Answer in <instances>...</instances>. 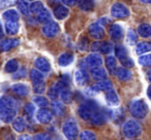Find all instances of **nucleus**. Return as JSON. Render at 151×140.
<instances>
[{"instance_id": "obj_1", "label": "nucleus", "mask_w": 151, "mask_h": 140, "mask_svg": "<svg viewBox=\"0 0 151 140\" xmlns=\"http://www.w3.org/2000/svg\"><path fill=\"white\" fill-rule=\"evenodd\" d=\"M130 114L136 119H144L148 113V105L143 99H137L129 104Z\"/></svg>"}, {"instance_id": "obj_2", "label": "nucleus", "mask_w": 151, "mask_h": 140, "mask_svg": "<svg viewBox=\"0 0 151 140\" xmlns=\"http://www.w3.org/2000/svg\"><path fill=\"white\" fill-rule=\"evenodd\" d=\"M99 110V106L94 101H88V102L82 104L78 108V114L84 121H91L95 111Z\"/></svg>"}, {"instance_id": "obj_3", "label": "nucleus", "mask_w": 151, "mask_h": 140, "mask_svg": "<svg viewBox=\"0 0 151 140\" xmlns=\"http://www.w3.org/2000/svg\"><path fill=\"white\" fill-rule=\"evenodd\" d=\"M122 132L126 138H136L142 133V127L138 122L129 119L124 123L122 127Z\"/></svg>"}, {"instance_id": "obj_4", "label": "nucleus", "mask_w": 151, "mask_h": 140, "mask_svg": "<svg viewBox=\"0 0 151 140\" xmlns=\"http://www.w3.org/2000/svg\"><path fill=\"white\" fill-rule=\"evenodd\" d=\"M62 133L67 140H76L80 135L78 125L75 121H71V119L66 121L62 125Z\"/></svg>"}, {"instance_id": "obj_5", "label": "nucleus", "mask_w": 151, "mask_h": 140, "mask_svg": "<svg viewBox=\"0 0 151 140\" xmlns=\"http://www.w3.org/2000/svg\"><path fill=\"white\" fill-rule=\"evenodd\" d=\"M115 54H116V57H117V58L119 59L120 62H121V64L123 65V67L129 68V67L134 66V61H132V59L128 56L127 50H126L123 45H116L115 46Z\"/></svg>"}, {"instance_id": "obj_6", "label": "nucleus", "mask_w": 151, "mask_h": 140, "mask_svg": "<svg viewBox=\"0 0 151 140\" xmlns=\"http://www.w3.org/2000/svg\"><path fill=\"white\" fill-rule=\"evenodd\" d=\"M111 16L116 19H125L129 16V9L123 3H114L111 7Z\"/></svg>"}, {"instance_id": "obj_7", "label": "nucleus", "mask_w": 151, "mask_h": 140, "mask_svg": "<svg viewBox=\"0 0 151 140\" xmlns=\"http://www.w3.org/2000/svg\"><path fill=\"white\" fill-rule=\"evenodd\" d=\"M42 31V34H44L46 37H49V38L55 37V36L59 33V26H58V24L55 23V22L50 21L49 23L45 24Z\"/></svg>"}, {"instance_id": "obj_8", "label": "nucleus", "mask_w": 151, "mask_h": 140, "mask_svg": "<svg viewBox=\"0 0 151 140\" xmlns=\"http://www.w3.org/2000/svg\"><path fill=\"white\" fill-rule=\"evenodd\" d=\"M35 117L40 124H49L53 119V112L46 107L40 108V110L35 113Z\"/></svg>"}, {"instance_id": "obj_9", "label": "nucleus", "mask_w": 151, "mask_h": 140, "mask_svg": "<svg viewBox=\"0 0 151 140\" xmlns=\"http://www.w3.org/2000/svg\"><path fill=\"white\" fill-rule=\"evenodd\" d=\"M17 109L16 108H4L0 110V121L4 124L13 123L16 119Z\"/></svg>"}, {"instance_id": "obj_10", "label": "nucleus", "mask_w": 151, "mask_h": 140, "mask_svg": "<svg viewBox=\"0 0 151 140\" xmlns=\"http://www.w3.org/2000/svg\"><path fill=\"white\" fill-rule=\"evenodd\" d=\"M92 50L101 54H110L113 50V44L109 41H96L92 44Z\"/></svg>"}, {"instance_id": "obj_11", "label": "nucleus", "mask_w": 151, "mask_h": 140, "mask_svg": "<svg viewBox=\"0 0 151 140\" xmlns=\"http://www.w3.org/2000/svg\"><path fill=\"white\" fill-rule=\"evenodd\" d=\"M89 34L92 38L94 39H103L105 36V30L101 27V24L99 23H93L89 26Z\"/></svg>"}, {"instance_id": "obj_12", "label": "nucleus", "mask_w": 151, "mask_h": 140, "mask_svg": "<svg viewBox=\"0 0 151 140\" xmlns=\"http://www.w3.org/2000/svg\"><path fill=\"white\" fill-rule=\"evenodd\" d=\"M67 82H65L64 80H61V82H58L54 85L53 87H51V89L49 90L48 95L51 99L55 100L58 96H60V93L63 89L67 88Z\"/></svg>"}, {"instance_id": "obj_13", "label": "nucleus", "mask_w": 151, "mask_h": 140, "mask_svg": "<svg viewBox=\"0 0 151 140\" xmlns=\"http://www.w3.org/2000/svg\"><path fill=\"white\" fill-rule=\"evenodd\" d=\"M85 61H86L87 66L90 67L91 69L96 68V67H101V64H103V58H101V55L96 54V53L88 55Z\"/></svg>"}, {"instance_id": "obj_14", "label": "nucleus", "mask_w": 151, "mask_h": 140, "mask_svg": "<svg viewBox=\"0 0 151 140\" xmlns=\"http://www.w3.org/2000/svg\"><path fill=\"white\" fill-rule=\"evenodd\" d=\"M109 33L112 39L115 40V41H118V40H121L122 37H123L124 30H123V28H122V26L119 25V24H113V25L110 27Z\"/></svg>"}, {"instance_id": "obj_15", "label": "nucleus", "mask_w": 151, "mask_h": 140, "mask_svg": "<svg viewBox=\"0 0 151 140\" xmlns=\"http://www.w3.org/2000/svg\"><path fill=\"white\" fill-rule=\"evenodd\" d=\"M105 99H106V102H107L108 105L110 106H117L119 105V97H118L117 93L115 92V90L111 89V90L107 91L105 95Z\"/></svg>"}, {"instance_id": "obj_16", "label": "nucleus", "mask_w": 151, "mask_h": 140, "mask_svg": "<svg viewBox=\"0 0 151 140\" xmlns=\"http://www.w3.org/2000/svg\"><path fill=\"white\" fill-rule=\"evenodd\" d=\"M34 65H35L36 69H38L42 72H49L51 70V64L46 58L44 57H38L34 61Z\"/></svg>"}, {"instance_id": "obj_17", "label": "nucleus", "mask_w": 151, "mask_h": 140, "mask_svg": "<svg viewBox=\"0 0 151 140\" xmlns=\"http://www.w3.org/2000/svg\"><path fill=\"white\" fill-rule=\"evenodd\" d=\"M4 108H18V103L9 96H3L0 98V110Z\"/></svg>"}, {"instance_id": "obj_18", "label": "nucleus", "mask_w": 151, "mask_h": 140, "mask_svg": "<svg viewBox=\"0 0 151 140\" xmlns=\"http://www.w3.org/2000/svg\"><path fill=\"white\" fill-rule=\"evenodd\" d=\"M111 89H113V85H112V82H110L109 80L97 82L96 84L91 87V90H92L93 92H101V91L107 92V91L111 90Z\"/></svg>"}, {"instance_id": "obj_19", "label": "nucleus", "mask_w": 151, "mask_h": 140, "mask_svg": "<svg viewBox=\"0 0 151 140\" xmlns=\"http://www.w3.org/2000/svg\"><path fill=\"white\" fill-rule=\"evenodd\" d=\"M91 76H92L93 80H97V82H101V80H107V71L106 69H104L103 67H96V68H92L90 70Z\"/></svg>"}, {"instance_id": "obj_20", "label": "nucleus", "mask_w": 151, "mask_h": 140, "mask_svg": "<svg viewBox=\"0 0 151 140\" xmlns=\"http://www.w3.org/2000/svg\"><path fill=\"white\" fill-rule=\"evenodd\" d=\"M75 80L78 86H85L89 80V75L85 70H77L75 73Z\"/></svg>"}, {"instance_id": "obj_21", "label": "nucleus", "mask_w": 151, "mask_h": 140, "mask_svg": "<svg viewBox=\"0 0 151 140\" xmlns=\"http://www.w3.org/2000/svg\"><path fill=\"white\" fill-rule=\"evenodd\" d=\"M12 91L14 92V94H16L17 96L20 97H25L29 93V89L26 85L24 84H16L12 87Z\"/></svg>"}, {"instance_id": "obj_22", "label": "nucleus", "mask_w": 151, "mask_h": 140, "mask_svg": "<svg viewBox=\"0 0 151 140\" xmlns=\"http://www.w3.org/2000/svg\"><path fill=\"white\" fill-rule=\"evenodd\" d=\"M116 76L121 82H127L132 78V72L125 67H119V68H117V71H116Z\"/></svg>"}, {"instance_id": "obj_23", "label": "nucleus", "mask_w": 151, "mask_h": 140, "mask_svg": "<svg viewBox=\"0 0 151 140\" xmlns=\"http://www.w3.org/2000/svg\"><path fill=\"white\" fill-rule=\"evenodd\" d=\"M69 9L65 5H57L54 9V17L57 20H63L68 16Z\"/></svg>"}, {"instance_id": "obj_24", "label": "nucleus", "mask_w": 151, "mask_h": 140, "mask_svg": "<svg viewBox=\"0 0 151 140\" xmlns=\"http://www.w3.org/2000/svg\"><path fill=\"white\" fill-rule=\"evenodd\" d=\"M73 55L70 53H63L59 56L58 58V64L62 67H66L70 65L73 62Z\"/></svg>"}, {"instance_id": "obj_25", "label": "nucleus", "mask_w": 151, "mask_h": 140, "mask_svg": "<svg viewBox=\"0 0 151 140\" xmlns=\"http://www.w3.org/2000/svg\"><path fill=\"white\" fill-rule=\"evenodd\" d=\"M106 66H107L108 71L111 74H116L117 71V60L114 56H108L106 59Z\"/></svg>"}, {"instance_id": "obj_26", "label": "nucleus", "mask_w": 151, "mask_h": 140, "mask_svg": "<svg viewBox=\"0 0 151 140\" xmlns=\"http://www.w3.org/2000/svg\"><path fill=\"white\" fill-rule=\"evenodd\" d=\"M2 17L6 22H18L20 16L16 9H7L2 14Z\"/></svg>"}, {"instance_id": "obj_27", "label": "nucleus", "mask_w": 151, "mask_h": 140, "mask_svg": "<svg viewBox=\"0 0 151 140\" xmlns=\"http://www.w3.org/2000/svg\"><path fill=\"white\" fill-rule=\"evenodd\" d=\"M30 80H32V84H38V82H45V76L42 71L38 69H31L30 70Z\"/></svg>"}, {"instance_id": "obj_28", "label": "nucleus", "mask_w": 151, "mask_h": 140, "mask_svg": "<svg viewBox=\"0 0 151 140\" xmlns=\"http://www.w3.org/2000/svg\"><path fill=\"white\" fill-rule=\"evenodd\" d=\"M151 52V43L148 41H142L139 42L136 46V53L138 55H144L147 53Z\"/></svg>"}, {"instance_id": "obj_29", "label": "nucleus", "mask_w": 151, "mask_h": 140, "mask_svg": "<svg viewBox=\"0 0 151 140\" xmlns=\"http://www.w3.org/2000/svg\"><path fill=\"white\" fill-rule=\"evenodd\" d=\"M13 128L16 132L18 133H22L24 132V130L26 129V122L23 117H16L13 122Z\"/></svg>"}, {"instance_id": "obj_30", "label": "nucleus", "mask_w": 151, "mask_h": 140, "mask_svg": "<svg viewBox=\"0 0 151 140\" xmlns=\"http://www.w3.org/2000/svg\"><path fill=\"white\" fill-rule=\"evenodd\" d=\"M52 112L56 114L57 117H61L64 114L65 112V107L60 101L54 100L52 102Z\"/></svg>"}, {"instance_id": "obj_31", "label": "nucleus", "mask_w": 151, "mask_h": 140, "mask_svg": "<svg viewBox=\"0 0 151 140\" xmlns=\"http://www.w3.org/2000/svg\"><path fill=\"white\" fill-rule=\"evenodd\" d=\"M91 123L93 124V125L95 126H101L104 125V124L106 123V115L104 112H101V111L97 110L95 111V113L93 114L92 119H91Z\"/></svg>"}, {"instance_id": "obj_32", "label": "nucleus", "mask_w": 151, "mask_h": 140, "mask_svg": "<svg viewBox=\"0 0 151 140\" xmlns=\"http://www.w3.org/2000/svg\"><path fill=\"white\" fill-rule=\"evenodd\" d=\"M20 25L18 22H6L5 23V31L9 35H16L19 32Z\"/></svg>"}, {"instance_id": "obj_33", "label": "nucleus", "mask_w": 151, "mask_h": 140, "mask_svg": "<svg viewBox=\"0 0 151 140\" xmlns=\"http://www.w3.org/2000/svg\"><path fill=\"white\" fill-rule=\"evenodd\" d=\"M78 5L79 9H82V11H89L93 9V7L95 5V1L94 0H79Z\"/></svg>"}, {"instance_id": "obj_34", "label": "nucleus", "mask_w": 151, "mask_h": 140, "mask_svg": "<svg viewBox=\"0 0 151 140\" xmlns=\"http://www.w3.org/2000/svg\"><path fill=\"white\" fill-rule=\"evenodd\" d=\"M138 33L140 36H142V37L144 38H148L151 36V25H149V24H141L140 26H139L138 28Z\"/></svg>"}, {"instance_id": "obj_35", "label": "nucleus", "mask_w": 151, "mask_h": 140, "mask_svg": "<svg viewBox=\"0 0 151 140\" xmlns=\"http://www.w3.org/2000/svg\"><path fill=\"white\" fill-rule=\"evenodd\" d=\"M18 69H19V63L15 59H12V60L7 61L4 67L5 72H7V73H15V72L18 71Z\"/></svg>"}, {"instance_id": "obj_36", "label": "nucleus", "mask_w": 151, "mask_h": 140, "mask_svg": "<svg viewBox=\"0 0 151 140\" xmlns=\"http://www.w3.org/2000/svg\"><path fill=\"white\" fill-rule=\"evenodd\" d=\"M17 7L19 11L24 16H29L30 14V5L25 0H17Z\"/></svg>"}, {"instance_id": "obj_37", "label": "nucleus", "mask_w": 151, "mask_h": 140, "mask_svg": "<svg viewBox=\"0 0 151 140\" xmlns=\"http://www.w3.org/2000/svg\"><path fill=\"white\" fill-rule=\"evenodd\" d=\"M19 44V39H5L1 42V46H2V50L5 52H9V50H13L14 48Z\"/></svg>"}, {"instance_id": "obj_38", "label": "nucleus", "mask_w": 151, "mask_h": 140, "mask_svg": "<svg viewBox=\"0 0 151 140\" xmlns=\"http://www.w3.org/2000/svg\"><path fill=\"white\" fill-rule=\"evenodd\" d=\"M50 19H51V14L49 13V11L46 9H44L40 14L36 15V20H37L38 23L47 24L50 22Z\"/></svg>"}, {"instance_id": "obj_39", "label": "nucleus", "mask_w": 151, "mask_h": 140, "mask_svg": "<svg viewBox=\"0 0 151 140\" xmlns=\"http://www.w3.org/2000/svg\"><path fill=\"white\" fill-rule=\"evenodd\" d=\"M33 102L35 103V105H37L40 108H45L49 105V101L46 97L42 96V95H37L33 98Z\"/></svg>"}, {"instance_id": "obj_40", "label": "nucleus", "mask_w": 151, "mask_h": 140, "mask_svg": "<svg viewBox=\"0 0 151 140\" xmlns=\"http://www.w3.org/2000/svg\"><path fill=\"white\" fill-rule=\"evenodd\" d=\"M44 9H45L44 3H42V1H34V2H32L31 5H30V13L34 14V15H37V14H40Z\"/></svg>"}, {"instance_id": "obj_41", "label": "nucleus", "mask_w": 151, "mask_h": 140, "mask_svg": "<svg viewBox=\"0 0 151 140\" xmlns=\"http://www.w3.org/2000/svg\"><path fill=\"white\" fill-rule=\"evenodd\" d=\"M137 39H138V35H137L136 31L132 29L128 30L127 34H126V42H127L129 45H134L137 42Z\"/></svg>"}, {"instance_id": "obj_42", "label": "nucleus", "mask_w": 151, "mask_h": 140, "mask_svg": "<svg viewBox=\"0 0 151 140\" xmlns=\"http://www.w3.org/2000/svg\"><path fill=\"white\" fill-rule=\"evenodd\" d=\"M79 137L80 140H96V134L89 130H85L82 131V133H80Z\"/></svg>"}, {"instance_id": "obj_43", "label": "nucleus", "mask_w": 151, "mask_h": 140, "mask_svg": "<svg viewBox=\"0 0 151 140\" xmlns=\"http://www.w3.org/2000/svg\"><path fill=\"white\" fill-rule=\"evenodd\" d=\"M60 98L62 100V102L64 103H70L71 102V99H73V94L71 92L68 90L67 88L63 89L60 93Z\"/></svg>"}, {"instance_id": "obj_44", "label": "nucleus", "mask_w": 151, "mask_h": 140, "mask_svg": "<svg viewBox=\"0 0 151 140\" xmlns=\"http://www.w3.org/2000/svg\"><path fill=\"white\" fill-rule=\"evenodd\" d=\"M139 64L142 66H150L151 65V54L141 55L139 58Z\"/></svg>"}, {"instance_id": "obj_45", "label": "nucleus", "mask_w": 151, "mask_h": 140, "mask_svg": "<svg viewBox=\"0 0 151 140\" xmlns=\"http://www.w3.org/2000/svg\"><path fill=\"white\" fill-rule=\"evenodd\" d=\"M24 111H25L26 115H27L29 119H32L34 117V113H35V106H34L32 103H27V104L24 106Z\"/></svg>"}, {"instance_id": "obj_46", "label": "nucleus", "mask_w": 151, "mask_h": 140, "mask_svg": "<svg viewBox=\"0 0 151 140\" xmlns=\"http://www.w3.org/2000/svg\"><path fill=\"white\" fill-rule=\"evenodd\" d=\"M33 91L34 93L40 95L46 91V85L44 82H38V84H33Z\"/></svg>"}, {"instance_id": "obj_47", "label": "nucleus", "mask_w": 151, "mask_h": 140, "mask_svg": "<svg viewBox=\"0 0 151 140\" xmlns=\"http://www.w3.org/2000/svg\"><path fill=\"white\" fill-rule=\"evenodd\" d=\"M32 140H51V137L47 133H37L32 137Z\"/></svg>"}, {"instance_id": "obj_48", "label": "nucleus", "mask_w": 151, "mask_h": 140, "mask_svg": "<svg viewBox=\"0 0 151 140\" xmlns=\"http://www.w3.org/2000/svg\"><path fill=\"white\" fill-rule=\"evenodd\" d=\"M14 2H15V0H0V9L11 6L12 4H14Z\"/></svg>"}, {"instance_id": "obj_49", "label": "nucleus", "mask_w": 151, "mask_h": 140, "mask_svg": "<svg viewBox=\"0 0 151 140\" xmlns=\"http://www.w3.org/2000/svg\"><path fill=\"white\" fill-rule=\"evenodd\" d=\"M26 75V69L22 68L19 72H16V74L14 75V78H20V77H24Z\"/></svg>"}, {"instance_id": "obj_50", "label": "nucleus", "mask_w": 151, "mask_h": 140, "mask_svg": "<svg viewBox=\"0 0 151 140\" xmlns=\"http://www.w3.org/2000/svg\"><path fill=\"white\" fill-rule=\"evenodd\" d=\"M66 6H73L79 2V0H61Z\"/></svg>"}, {"instance_id": "obj_51", "label": "nucleus", "mask_w": 151, "mask_h": 140, "mask_svg": "<svg viewBox=\"0 0 151 140\" xmlns=\"http://www.w3.org/2000/svg\"><path fill=\"white\" fill-rule=\"evenodd\" d=\"M97 23L101 24V26H103V25H107L108 23H110V20H109V19H107V18L105 17V18H101V19L99 20V21L97 22Z\"/></svg>"}, {"instance_id": "obj_52", "label": "nucleus", "mask_w": 151, "mask_h": 140, "mask_svg": "<svg viewBox=\"0 0 151 140\" xmlns=\"http://www.w3.org/2000/svg\"><path fill=\"white\" fill-rule=\"evenodd\" d=\"M3 36H4V32H3L2 26H1V24H0V39H2Z\"/></svg>"}, {"instance_id": "obj_53", "label": "nucleus", "mask_w": 151, "mask_h": 140, "mask_svg": "<svg viewBox=\"0 0 151 140\" xmlns=\"http://www.w3.org/2000/svg\"><path fill=\"white\" fill-rule=\"evenodd\" d=\"M147 96H148L149 99L151 100V85L148 87V90H147Z\"/></svg>"}, {"instance_id": "obj_54", "label": "nucleus", "mask_w": 151, "mask_h": 140, "mask_svg": "<svg viewBox=\"0 0 151 140\" xmlns=\"http://www.w3.org/2000/svg\"><path fill=\"white\" fill-rule=\"evenodd\" d=\"M20 140H30V138L28 137L27 135H24V136H21V137H20Z\"/></svg>"}, {"instance_id": "obj_55", "label": "nucleus", "mask_w": 151, "mask_h": 140, "mask_svg": "<svg viewBox=\"0 0 151 140\" xmlns=\"http://www.w3.org/2000/svg\"><path fill=\"white\" fill-rule=\"evenodd\" d=\"M142 3H145V4H150L151 3V0H140Z\"/></svg>"}, {"instance_id": "obj_56", "label": "nucleus", "mask_w": 151, "mask_h": 140, "mask_svg": "<svg viewBox=\"0 0 151 140\" xmlns=\"http://www.w3.org/2000/svg\"><path fill=\"white\" fill-rule=\"evenodd\" d=\"M148 78H149V80H150V82H151V71L148 73Z\"/></svg>"}, {"instance_id": "obj_57", "label": "nucleus", "mask_w": 151, "mask_h": 140, "mask_svg": "<svg viewBox=\"0 0 151 140\" xmlns=\"http://www.w3.org/2000/svg\"><path fill=\"white\" fill-rule=\"evenodd\" d=\"M2 46H1V43H0V53H1V52H2Z\"/></svg>"}, {"instance_id": "obj_58", "label": "nucleus", "mask_w": 151, "mask_h": 140, "mask_svg": "<svg viewBox=\"0 0 151 140\" xmlns=\"http://www.w3.org/2000/svg\"><path fill=\"white\" fill-rule=\"evenodd\" d=\"M29 1H34V0H29Z\"/></svg>"}, {"instance_id": "obj_59", "label": "nucleus", "mask_w": 151, "mask_h": 140, "mask_svg": "<svg viewBox=\"0 0 151 140\" xmlns=\"http://www.w3.org/2000/svg\"><path fill=\"white\" fill-rule=\"evenodd\" d=\"M132 140H139V139H132Z\"/></svg>"}]
</instances>
